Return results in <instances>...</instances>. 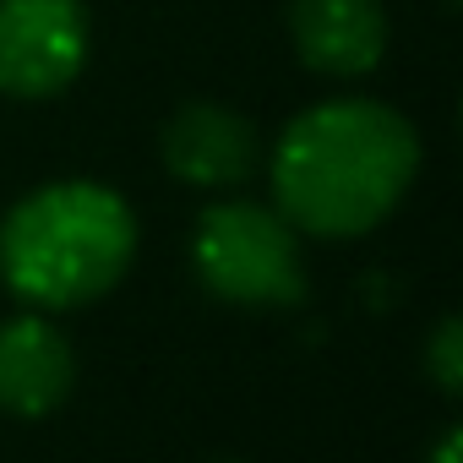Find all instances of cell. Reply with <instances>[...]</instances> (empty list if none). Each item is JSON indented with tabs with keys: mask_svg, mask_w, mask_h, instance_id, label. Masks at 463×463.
I'll return each mask as SVG.
<instances>
[{
	"mask_svg": "<svg viewBox=\"0 0 463 463\" xmlns=\"http://www.w3.org/2000/svg\"><path fill=\"white\" fill-rule=\"evenodd\" d=\"M420 142L403 115L338 99L306 109L273 153V196L311 235H365L409 191Z\"/></svg>",
	"mask_w": 463,
	"mask_h": 463,
	"instance_id": "obj_1",
	"label": "cell"
},
{
	"mask_svg": "<svg viewBox=\"0 0 463 463\" xmlns=\"http://www.w3.org/2000/svg\"><path fill=\"white\" fill-rule=\"evenodd\" d=\"M137 257L131 207L93 185L61 180L23 196L0 223V273L28 306L99 300Z\"/></svg>",
	"mask_w": 463,
	"mask_h": 463,
	"instance_id": "obj_2",
	"label": "cell"
},
{
	"mask_svg": "<svg viewBox=\"0 0 463 463\" xmlns=\"http://www.w3.org/2000/svg\"><path fill=\"white\" fill-rule=\"evenodd\" d=\"M191 262L213 295L235 306H300L306 300L295 229L284 213H268L257 202H223L202 213Z\"/></svg>",
	"mask_w": 463,
	"mask_h": 463,
	"instance_id": "obj_3",
	"label": "cell"
},
{
	"mask_svg": "<svg viewBox=\"0 0 463 463\" xmlns=\"http://www.w3.org/2000/svg\"><path fill=\"white\" fill-rule=\"evenodd\" d=\"M88 61L82 0H0V93L50 99Z\"/></svg>",
	"mask_w": 463,
	"mask_h": 463,
	"instance_id": "obj_4",
	"label": "cell"
},
{
	"mask_svg": "<svg viewBox=\"0 0 463 463\" xmlns=\"http://www.w3.org/2000/svg\"><path fill=\"white\" fill-rule=\"evenodd\" d=\"M164 164L196 191H229L257 164V126L223 104H185L164 126Z\"/></svg>",
	"mask_w": 463,
	"mask_h": 463,
	"instance_id": "obj_5",
	"label": "cell"
},
{
	"mask_svg": "<svg viewBox=\"0 0 463 463\" xmlns=\"http://www.w3.org/2000/svg\"><path fill=\"white\" fill-rule=\"evenodd\" d=\"M289 33L311 71L360 77L387 50V12L382 0H295Z\"/></svg>",
	"mask_w": 463,
	"mask_h": 463,
	"instance_id": "obj_6",
	"label": "cell"
},
{
	"mask_svg": "<svg viewBox=\"0 0 463 463\" xmlns=\"http://www.w3.org/2000/svg\"><path fill=\"white\" fill-rule=\"evenodd\" d=\"M71 344L55 322L23 311L0 327V409L12 414H50L71 392Z\"/></svg>",
	"mask_w": 463,
	"mask_h": 463,
	"instance_id": "obj_7",
	"label": "cell"
},
{
	"mask_svg": "<svg viewBox=\"0 0 463 463\" xmlns=\"http://www.w3.org/2000/svg\"><path fill=\"white\" fill-rule=\"evenodd\" d=\"M425 365H430V376H436L441 392H458V387H463V327H458V317H447V322L436 327Z\"/></svg>",
	"mask_w": 463,
	"mask_h": 463,
	"instance_id": "obj_8",
	"label": "cell"
},
{
	"mask_svg": "<svg viewBox=\"0 0 463 463\" xmlns=\"http://www.w3.org/2000/svg\"><path fill=\"white\" fill-rule=\"evenodd\" d=\"M430 463H458V430H447V436H441V447L430 452Z\"/></svg>",
	"mask_w": 463,
	"mask_h": 463,
	"instance_id": "obj_9",
	"label": "cell"
}]
</instances>
